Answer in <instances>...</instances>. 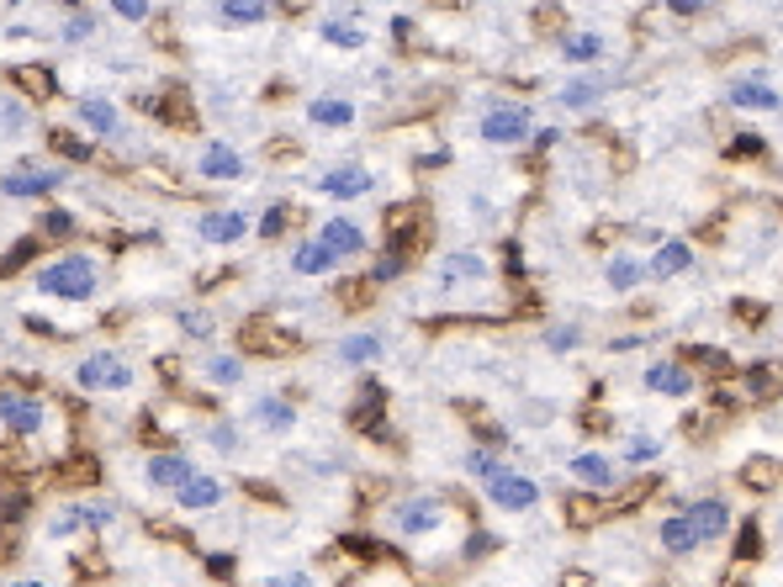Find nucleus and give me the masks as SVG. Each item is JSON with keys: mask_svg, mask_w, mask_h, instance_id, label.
Instances as JSON below:
<instances>
[{"mask_svg": "<svg viewBox=\"0 0 783 587\" xmlns=\"http://www.w3.org/2000/svg\"><path fill=\"white\" fill-rule=\"evenodd\" d=\"M32 286L43 296H59V302H91L95 286H101V264L91 255H64V260L43 264Z\"/></svg>", "mask_w": 783, "mask_h": 587, "instance_id": "nucleus-1", "label": "nucleus"}, {"mask_svg": "<svg viewBox=\"0 0 783 587\" xmlns=\"http://www.w3.org/2000/svg\"><path fill=\"white\" fill-rule=\"evenodd\" d=\"M75 386L80 392H127L133 386V365L112 350H91L80 354V365H75Z\"/></svg>", "mask_w": 783, "mask_h": 587, "instance_id": "nucleus-2", "label": "nucleus"}, {"mask_svg": "<svg viewBox=\"0 0 783 587\" xmlns=\"http://www.w3.org/2000/svg\"><path fill=\"white\" fill-rule=\"evenodd\" d=\"M477 133H483L487 144H498V148H519L524 138H535V117H530V106L503 101V106H487V117H483Z\"/></svg>", "mask_w": 783, "mask_h": 587, "instance_id": "nucleus-3", "label": "nucleus"}, {"mask_svg": "<svg viewBox=\"0 0 783 587\" xmlns=\"http://www.w3.org/2000/svg\"><path fill=\"white\" fill-rule=\"evenodd\" d=\"M43 424H48V408L27 397V392H0V429L5 434H16V440H32V434H43Z\"/></svg>", "mask_w": 783, "mask_h": 587, "instance_id": "nucleus-4", "label": "nucleus"}, {"mask_svg": "<svg viewBox=\"0 0 783 587\" xmlns=\"http://www.w3.org/2000/svg\"><path fill=\"white\" fill-rule=\"evenodd\" d=\"M392 524H397V534H408V540H429V534L445 529V508H440V498H408V503H397Z\"/></svg>", "mask_w": 783, "mask_h": 587, "instance_id": "nucleus-5", "label": "nucleus"}, {"mask_svg": "<svg viewBox=\"0 0 783 587\" xmlns=\"http://www.w3.org/2000/svg\"><path fill=\"white\" fill-rule=\"evenodd\" d=\"M487 503H492L498 513H530V508L541 503V487H535L530 476H519V471H503V476L487 482Z\"/></svg>", "mask_w": 783, "mask_h": 587, "instance_id": "nucleus-6", "label": "nucleus"}, {"mask_svg": "<svg viewBox=\"0 0 783 587\" xmlns=\"http://www.w3.org/2000/svg\"><path fill=\"white\" fill-rule=\"evenodd\" d=\"M318 191L329 196V202H361L376 191V176L365 170V165H333L329 176L318 180Z\"/></svg>", "mask_w": 783, "mask_h": 587, "instance_id": "nucleus-7", "label": "nucleus"}, {"mask_svg": "<svg viewBox=\"0 0 783 587\" xmlns=\"http://www.w3.org/2000/svg\"><path fill=\"white\" fill-rule=\"evenodd\" d=\"M64 170L59 165H32V170H5L0 176V191L5 196H48V191H59L64 185Z\"/></svg>", "mask_w": 783, "mask_h": 587, "instance_id": "nucleus-8", "label": "nucleus"}, {"mask_svg": "<svg viewBox=\"0 0 783 587\" xmlns=\"http://www.w3.org/2000/svg\"><path fill=\"white\" fill-rule=\"evenodd\" d=\"M112 524H117V508H106V503H69L48 524V534L64 540V534H80V529H112Z\"/></svg>", "mask_w": 783, "mask_h": 587, "instance_id": "nucleus-9", "label": "nucleus"}, {"mask_svg": "<svg viewBox=\"0 0 783 587\" xmlns=\"http://www.w3.org/2000/svg\"><path fill=\"white\" fill-rule=\"evenodd\" d=\"M730 106H741V112H779V86L768 75H736L730 80Z\"/></svg>", "mask_w": 783, "mask_h": 587, "instance_id": "nucleus-10", "label": "nucleus"}, {"mask_svg": "<svg viewBox=\"0 0 783 587\" xmlns=\"http://www.w3.org/2000/svg\"><path fill=\"white\" fill-rule=\"evenodd\" d=\"M191 476H196V461L181 455V450H159V455H149V482L159 487V493H181Z\"/></svg>", "mask_w": 783, "mask_h": 587, "instance_id": "nucleus-11", "label": "nucleus"}, {"mask_svg": "<svg viewBox=\"0 0 783 587\" xmlns=\"http://www.w3.org/2000/svg\"><path fill=\"white\" fill-rule=\"evenodd\" d=\"M683 513H689L693 534H699V545H710V540H720L725 529H730V508H725L720 498H699V503H689Z\"/></svg>", "mask_w": 783, "mask_h": 587, "instance_id": "nucleus-12", "label": "nucleus"}, {"mask_svg": "<svg viewBox=\"0 0 783 587\" xmlns=\"http://www.w3.org/2000/svg\"><path fill=\"white\" fill-rule=\"evenodd\" d=\"M318 37H324L329 48H344V54H355V48H365V43H371V32L361 27V16H355V11H339V16H324V27H318Z\"/></svg>", "mask_w": 783, "mask_h": 587, "instance_id": "nucleus-13", "label": "nucleus"}, {"mask_svg": "<svg viewBox=\"0 0 783 587\" xmlns=\"http://www.w3.org/2000/svg\"><path fill=\"white\" fill-rule=\"evenodd\" d=\"M646 392H657V397H689L693 371L683 360H657V365L646 371Z\"/></svg>", "mask_w": 783, "mask_h": 587, "instance_id": "nucleus-14", "label": "nucleus"}, {"mask_svg": "<svg viewBox=\"0 0 783 587\" xmlns=\"http://www.w3.org/2000/svg\"><path fill=\"white\" fill-rule=\"evenodd\" d=\"M196 234L207 238V244H239V238L249 234V217L234 212V206H217V212H207V217L196 223Z\"/></svg>", "mask_w": 783, "mask_h": 587, "instance_id": "nucleus-15", "label": "nucleus"}, {"mask_svg": "<svg viewBox=\"0 0 783 587\" xmlns=\"http://www.w3.org/2000/svg\"><path fill=\"white\" fill-rule=\"evenodd\" d=\"M318 244L329 249L333 260H344V255H361L365 249V228L361 223H350V217H329L324 234H318Z\"/></svg>", "mask_w": 783, "mask_h": 587, "instance_id": "nucleus-16", "label": "nucleus"}, {"mask_svg": "<svg viewBox=\"0 0 783 587\" xmlns=\"http://www.w3.org/2000/svg\"><path fill=\"white\" fill-rule=\"evenodd\" d=\"M567 471H572L588 493H609V487H614V466H609V455H599V450H577L572 461H567Z\"/></svg>", "mask_w": 783, "mask_h": 587, "instance_id": "nucleus-17", "label": "nucleus"}, {"mask_svg": "<svg viewBox=\"0 0 783 587\" xmlns=\"http://www.w3.org/2000/svg\"><path fill=\"white\" fill-rule=\"evenodd\" d=\"M307 122L324 127V133H339V127H355V101L350 95H318L307 106Z\"/></svg>", "mask_w": 783, "mask_h": 587, "instance_id": "nucleus-18", "label": "nucleus"}, {"mask_svg": "<svg viewBox=\"0 0 783 587\" xmlns=\"http://www.w3.org/2000/svg\"><path fill=\"white\" fill-rule=\"evenodd\" d=\"M75 117H80V127H91V133H101V138H112L122 127V112L106 101V95H80L75 101Z\"/></svg>", "mask_w": 783, "mask_h": 587, "instance_id": "nucleus-19", "label": "nucleus"}, {"mask_svg": "<svg viewBox=\"0 0 783 587\" xmlns=\"http://www.w3.org/2000/svg\"><path fill=\"white\" fill-rule=\"evenodd\" d=\"M223 493H228V487H223L217 476H207V471H196V476L185 482L181 493H175V503H181L185 513H207V508H217V503H223Z\"/></svg>", "mask_w": 783, "mask_h": 587, "instance_id": "nucleus-20", "label": "nucleus"}, {"mask_svg": "<svg viewBox=\"0 0 783 587\" xmlns=\"http://www.w3.org/2000/svg\"><path fill=\"white\" fill-rule=\"evenodd\" d=\"M196 170H202L207 180H243V170H249V165H243L239 148L207 144V148H202V165H196Z\"/></svg>", "mask_w": 783, "mask_h": 587, "instance_id": "nucleus-21", "label": "nucleus"}, {"mask_svg": "<svg viewBox=\"0 0 783 587\" xmlns=\"http://www.w3.org/2000/svg\"><path fill=\"white\" fill-rule=\"evenodd\" d=\"M339 270V260H333L329 249L318 244V238H307V244H297L292 249V275H307V281H324V275H333Z\"/></svg>", "mask_w": 783, "mask_h": 587, "instance_id": "nucleus-22", "label": "nucleus"}, {"mask_svg": "<svg viewBox=\"0 0 783 587\" xmlns=\"http://www.w3.org/2000/svg\"><path fill=\"white\" fill-rule=\"evenodd\" d=\"M382 350H387L382 334H344V339L333 345V360H339V365H376Z\"/></svg>", "mask_w": 783, "mask_h": 587, "instance_id": "nucleus-23", "label": "nucleus"}, {"mask_svg": "<svg viewBox=\"0 0 783 587\" xmlns=\"http://www.w3.org/2000/svg\"><path fill=\"white\" fill-rule=\"evenodd\" d=\"M249 418H254L260 429H271V434H292L297 408H292L286 397H254V403H249Z\"/></svg>", "mask_w": 783, "mask_h": 587, "instance_id": "nucleus-24", "label": "nucleus"}, {"mask_svg": "<svg viewBox=\"0 0 783 587\" xmlns=\"http://www.w3.org/2000/svg\"><path fill=\"white\" fill-rule=\"evenodd\" d=\"M297 345H302L297 334H281V328H265V324L243 328V350L249 354H292Z\"/></svg>", "mask_w": 783, "mask_h": 587, "instance_id": "nucleus-25", "label": "nucleus"}, {"mask_svg": "<svg viewBox=\"0 0 783 587\" xmlns=\"http://www.w3.org/2000/svg\"><path fill=\"white\" fill-rule=\"evenodd\" d=\"M382 408H387L382 386H376V382H365V386H361V403L350 408V424H355L361 434H382Z\"/></svg>", "mask_w": 783, "mask_h": 587, "instance_id": "nucleus-26", "label": "nucleus"}, {"mask_svg": "<svg viewBox=\"0 0 783 587\" xmlns=\"http://www.w3.org/2000/svg\"><path fill=\"white\" fill-rule=\"evenodd\" d=\"M689 264H693V244L667 238L662 249H657V260H651V275H657V281H672V275H683Z\"/></svg>", "mask_w": 783, "mask_h": 587, "instance_id": "nucleus-27", "label": "nucleus"}, {"mask_svg": "<svg viewBox=\"0 0 783 587\" xmlns=\"http://www.w3.org/2000/svg\"><path fill=\"white\" fill-rule=\"evenodd\" d=\"M662 551L667 556H689V551H699V534H693L689 513H667L662 519Z\"/></svg>", "mask_w": 783, "mask_h": 587, "instance_id": "nucleus-28", "label": "nucleus"}, {"mask_svg": "<svg viewBox=\"0 0 783 587\" xmlns=\"http://www.w3.org/2000/svg\"><path fill=\"white\" fill-rule=\"evenodd\" d=\"M440 281L445 286H455V281H487V260L472 255V249H455L451 260H445V270H440Z\"/></svg>", "mask_w": 783, "mask_h": 587, "instance_id": "nucleus-29", "label": "nucleus"}, {"mask_svg": "<svg viewBox=\"0 0 783 587\" xmlns=\"http://www.w3.org/2000/svg\"><path fill=\"white\" fill-rule=\"evenodd\" d=\"M603 281H609V292H635L646 281V264L635 260V255H614L609 270H603Z\"/></svg>", "mask_w": 783, "mask_h": 587, "instance_id": "nucleus-30", "label": "nucleus"}, {"mask_svg": "<svg viewBox=\"0 0 783 587\" xmlns=\"http://www.w3.org/2000/svg\"><path fill=\"white\" fill-rule=\"evenodd\" d=\"M561 59L567 64H599L603 59V37L599 32H567V37H561Z\"/></svg>", "mask_w": 783, "mask_h": 587, "instance_id": "nucleus-31", "label": "nucleus"}, {"mask_svg": "<svg viewBox=\"0 0 783 587\" xmlns=\"http://www.w3.org/2000/svg\"><path fill=\"white\" fill-rule=\"evenodd\" d=\"M461 466H466V476H477V482H492V476H503V471H509V461H503L492 444H477V450H466V461H461Z\"/></svg>", "mask_w": 783, "mask_h": 587, "instance_id": "nucleus-32", "label": "nucleus"}, {"mask_svg": "<svg viewBox=\"0 0 783 587\" xmlns=\"http://www.w3.org/2000/svg\"><path fill=\"white\" fill-rule=\"evenodd\" d=\"M599 95H603V86L593 75H577V80L561 86V106H567V112H588V106H599Z\"/></svg>", "mask_w": 783, "mask_h": 587, "instance_id": "nucleus-33", "label": "nucleus"}, {"mask_svg": "<svg viewBox=\"0 0 783 587\" xmlns=\"http://www.w3.org/2000/svg\"><path fill=\"white\" fill-rule=\"evenodd\" d=\"M217 22L223 27H260V22H271V5H260V0H249V5H217Z\"/></svg>", "mask_w": 783, "mask_h": 587, "instance_id": "nucleus-34", "label": "nucleus"}, {"mask_svg": "<svg viewBox=\"0 0 783 587\" xmlns=\"http://www.w3.org/2000/svg\"><path fill=\"white\" fill-rule=\"evenodd\" d=\"M202 376H207L212 386H239L243 382V360L239 354H212L207 365H202Z\"/></svg>", "mask_w": 783, "mask_h": 587, "instance_id": "nucleus-35", "label": "nucleus"}, {"mask_svg": "<svg viewBox=\"0 0 783 587\" xmlns=\"http://www.w3.org/2000/svg\"><path fill=\"white\" fill-rule=\"evenodd\" d=\"M27 122H32V112L22 106V101H5V95H0V133H5V138L27 133Z\"/></svg>", "mask_w": 783, "mask_h": 587, "instance_id": "nucleus-36", "label": "nucleus"}, {"mask_svg": "<svg viewBox=\"0 0 783 587\" xmlns=\"http://www.w3.org/2000/svg\"><path fill=\"white\" fill-rule=\"evenodd\" d=\"M175 324L185 328V339H212V313H202V307H181Z\"/></svg>", "mask_w": 783, "mask_h": 587, "instance_id": "nucleus-37", "label": "nucleus"}, {"mask_svg": "<svg viewBox=\"0 0 783 587\" xmlns=\"http://www.w3.org/2000/svg\"><path fill=\"white\" fill-rule=\"evenodd\" d=\"M95 32V11H69L64 16V43H91Z\"/></svg>", "mask_w": 783, "mask_h": 587, "instance_id": "nucleus-38", "label": "nucleus"}, {"mask_svg": "<svg viewBox=\"0 0 783 587\" xmlns=\"http://www.w3.org/2000/svg\"><path fill=\"white\" fill-rule=\"evenodd\" d=\"M48 144H54V154L75 159V165H86V159H91V144H86V138H75V133H48Z\"/></svg>", "mask_w": 783, "mask_h": 587, "instance_id": "nucleus-39", "label": "nucleus"}, {"mask_svg": "<svg viewBox=\"0 0 783 587\" xmlns=\"http://www.w3.org/2000/svg\"><path fill=\"white\" fill-rule=\"evenodd\" d=\"M657 455H662V440H651V434L625 440V461H631V466H646V461H657Z\"/></svg>", "mask_w": 783, "mask_h": 587, "instance_id": "nucleus-40", "label": "nucleus"}, {"mask_svg": "<svg viewBox=\"0 0 783 587\" xmlns=\"http://www.w3.org/2000/svg\"><path fill=\"white\" fill-rule=\"evenodd\" d=\"M32 255H37V238H22V244H11V255L0 260V275H16V270H22Z\"/></svg>", "mask_w": 783, "mask_h": 587, "instance_id": "nucleus-41", "label": "nucleus"}, {"mask_svg": "<svg viewBox=\"0 0 783 587\" xmlns=\"http://www.w3.org/2000/svg\"><path fill=\"white\" fill-rule=\"evenodd\" d=\"M577 345H582V334H577L572 324H561V328H551V334H545V350H556V354H572Z\"/></svg>", "mask_w": 783, "mask_h": 587, "instance_id": "nucleus-42", "label": "nucleus"}, {"mask_svg": "<svg viewBox=\"0 0 783 587\" xmlns=\"http://www.w3.org/2000/svg\"><path fill=\"white\" fill-rule=\"evenodd\" d=\"M736 556H741V561L762 556V529H757V519H747V524H741V545H736Z\"/></svg>", "mask_w": 783, "mask_h": 587, "instance_id": "nucleus-43", "label": "nucleus"}, {"mask_svg": "<svg viewBox=\"0 0 783 587\" xmlns=\"http://www.w3.org/2000/svg\"><path fill=\"white\" fill-rule=\"evenodd\" d=\"M286 217H292V206H281V202H275L271 212L260 217V234H265V238H281V234H286Z\"/></svg>", "mask_w": 783, "mask_h": 587, "instance_id": "nucleus-44", "label": "nucleus"}, {"mask_svg": "<svg viewBox=\"0 0 783 587\" xmlns=\"http://www.w3.org/2000/svg\"><path fill=\"white\" fill-rule=\"evenodd\" d=\"M757 466H747V487H773V455H752Z\"/></svg>", "mask_w": 783, "mask_h": 587, "instance_id": "nucleus-45", "label": "nucleus"}, {"mask_svg": "<svg viewBox=\"0 0 783 587\" xmlns=\"http://www.w3.org/2000/svg\"><path fill=\"white\" fill-rule=\"evenodd\" d=\"M112 16H117V22H133V27H138V22H149L154 11H149V5H138V0H117V5H112Z\"/></svg>", "mask_w": 783, "mask_h": 587, "instance_id": "nucleus-46", "label": "nucleus"}, {"mask_svg": "<svg viewBox=\"0 0 783 587\" xmlns=\"http://www.w3.org/2000/svg\"><path fill=\"white\" fill-rule=\"evenodd\" d=\"M747 392H752V397H768V392H773V365H752V371H747Z\"/></svg>", "mask_w": 783, "mask_h": 587, "instance_id": "nucleus-47", "label": "nucleus"}, {"mask_svg": "<svg viewBox=\"0 0 783 587\" xmlns=\"http://www.w3.org/2000/svg\"><path fill=\"white\" fill-rule=\"evenodd\" d=\"M402 264H408V260H397V255L376 260V270H371V286H382V281H397V275H402Z\"/></svg>", "mask_w": 783, "mask_h": 587, "instance_id": "nucleus-48", "label": "nucleus"}, {"mask_svg": "<svg viewBox=\"0 0 783 587\" xmlns=\"http://www.w3.org/2000/svg\"><path fill=\"white\" fill-rule=\"evenodd\" d=\"M492 551H498V540H492V534H483V529L466 540V561H483V556H492Z\"/></svg>", "mask_w": 783, "mask_h": 587, "instance_id": "nucleus-49", "label": "nucleus"}, {"mask_svg": "<svg viewBox=\"0 0 783 587\" xmlns=\"http://www.w3.org/2000/svg\"><path fill=\"white\" fill-rule=\"evenodd\" d=\"M69 228H75V217H69V212H43V234L48 238H64Z\"/></svg>", "mask_w": 783, "mask_h": 587, "instance_id": "nucleus-50", "label": "nucleus"}, {"mask_svg": "<svg viewBox=\"0 0 783 587\" xmlns=\"http://www.w3.org/2000/svg\"><path fill=\"white\" fill-rule=\"evenodd\" d=\"M265 587H318V583H313V572H275V577H265Z\"/></svg>", "mask_w": 783, "mask_h": 587, "instance_id": "nucleus-51", "label": "nucleus"}, {"mask_svg": "<svg viewBox=\"0 0 783 587\" xmlns=\"http://www.w3.org/2000/svg\"><path fill=\"white\" fill-rule=\"evenodd\" d=\"M207 440L217 444V450H234V444H239V429H234V424H212Z\"/></svg>", "mask_w": 783, "mask_h": 587, "instance_id": "nucleus-52", "label": "nucleus"}, {"mask_svg": "<svg viewBox=\"0 0 783 587\" xmlns=\"http://www.w3.org/2000/svg\"><path fill=\"white\" fill-rule=\"evenodd\" d=\"M22 513H27V498H22V493H11V498L0 503V519H22Z\"/></svg>", "mask_w": 783, "mask_h": 587, "instance_id": "nucleus-53", "label": "nucleus"}, {"mask_svg": "<svg viewBox=\"0 0 783 587\" xmlns=\"http://www.w3.org/2000/svg\"><path fill=\"white\" fill-rule=\"evenodd\" d=\"M762 138H752V133H747V138H736V144H730V154H736V159H741V154H762Z\"/></svg>", "mask_w": 783, "mask_h": 587, "instance_id": "nucleus-54", "label": "nucleus"}, {"mask_svg": "<svg viewBox=\"0 0 783 587\" xmlns=\"http://www.w3.org/2000/svg\"><path fill=\"white\" fill-rule=\"evenodd\" d=\"M640 345H646V334H620V339H614L609 350H614V354H625V350H640Z\"/></svg>", "mask_w": 783, "mask_h": 587, "instance_id": "nucleus-55", "label": "nucleus"}, {"mask_svg": "<svg viewBox=\"0 0 783 587\" xmlns=\"http://www.w3.org/2000/svg\"><path fill=\"white\" fill-rule=\"evenodd\" d=\"M11 587H48V583H37V577H16Z\"/></svg>", "mask_w": 783, "mask_h": 587, "instance_id": "nucleus-56", "label": "nucleus"}]
</instances>
